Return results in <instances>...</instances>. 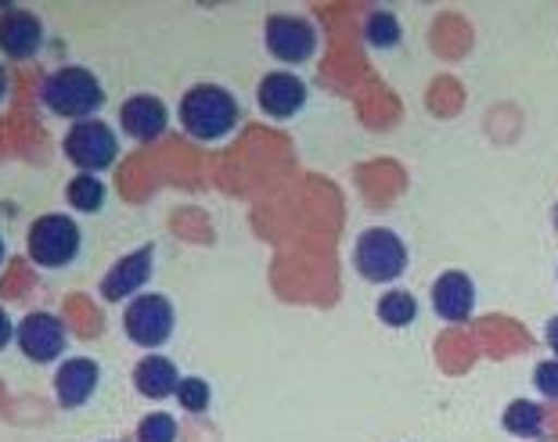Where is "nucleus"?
<instances>
[{
    "label": "nucleus",
    "mask_w": 558,
    "mask_h": 442,
    "mask_svg": "<svg viewBox=\"0 0 558 442\" xmlns=\"http://www.w3.org/2000/svg\"><path fill=\"white\" fill-rule=\"evenodd\" d=\"M105 101H109V90L87 65H58L40 79V105L51 115L73 119V123L98 119Z\"/></svg>",
    "instance_id": "2"
},
{
    "label": "nucleus",
    "mask_w": 558,
    "mask_h": 442,
    "mask_svg": "<svg viewBox=\"0 0 558 442\" xmlns=\"http://www.w3.org/2000/svg\"><path fill=\"white\" fill-rule=\"evenodd\" d=\"M555 223H558V209H555Z\"/></svg>",
    "instance_id": "27"
},
{
    "label": "nucleus",
    "mask_w": 558,
    "mask_h": 442,
    "mask_svg": "<svg viewBox=\"0 0 558 442\" xmlns=\"http://www.w3.org/2000/svg\"><path fill=\"white\" fill-rule=\"evenodd\" d=\"M177 119H181V130L187 137L213 145V140H223L239 130L242 105L220 83H195V87L184 90L181 105H177Z\"/></svg>",
    "instance_id": "1"
},
{
    "label": "nucleus",
    "mask_w": 558,
    "mask_h": 442,
    "mask_svg": "<svg viewBox=\"0 0 558 442\" xmlns=\"http://www.w3.org/2000/svg\"><path fill=\"white\" fill-rule=\"evenodd\" d=\"M4 259H8V242H4V234H0V267H4Z\"/></svg>",
    "instance_id": "26"
},
{
    "label": "nucleus",
    "mask_w": 558,
    "mask_h": 442,
    "mask_svg": "<svg viewBox=\"0 0 558 442\" xmlns=\"http://www.w3.org/2000/svg\"><path fill=\"white\" fill-rule=\"evenodd\" d=\"M120 137L116 130L105 123V119H83V123H73L62 137V151L65 159L76 165L80 173H94L101 176L105 170H112L116 159H120Z\"/></svg>",
    "instance_id": "4"
},
{
    "label": "nucleus",
    "mask_w": 558,
    "mask_h": 442,
    "mask_svg": "<svg viewBox=\"0 0 558 442\" xmlns=\"http://www.w3.org/2000/svg\"><path fill=\"white\" fill-rule=\"evenodd\" d=\"M47 40L44 19L29 8H4L0 11V54L11 62H29L40 54Z\"/></svg>",
    "instance_id": "10"
},
{
    "label": "nucleus",
    "mask_w": 558,
    "mask_h": 442,
    "mask_svg": "<svg viewBox=\"0 0 558 442\" xmlns=\"http://www.w3.org/2000/svg\"><path fill=\"white\" fill-rule=\"evenodd\" d=\"M151 270H156V245H141L134 253L120 256L101 278V298L105 303H130L151 281Z\"/></svg>",
    "instance_id": "9"
},
{
    "label": "nucleus",
    "mask_w": 558,
    "mask_h": 442,
    "mask_svg": "<svg viewBox=\"0 0 558 442\" xmlns=\"http://www.w3.org/2000/svg\"><path fill=\"white\" fill-rule=\"evenodd\" d=\"M177 435H181V425H177V417L166 414V410L145 414L137 421V432H134L137 442H177Z\"/></svg>",
    "instance_id": "19"
},
{
    "label": "nucleus",
    "mask_w": 558,
    "mask_h": 442,
    "mask_svg": "<svg viewBox=\"0 0 558 442\" xmlns=\"http://www.w3.org/2000/svg\"><path fill=\"white\" fill-rule=\"evenodd\" d=\"M15 345L29 364H62L69 349V331L62 324V317L33 309V314L19 320Z\"/></svg>",
    "instance_id": "7"
},
{
    "label": "nucleus",
    "mask_w": 558,
    "mask_h": 442,
    "mask_svg": "<svg viewBox=\"0 0 558 442\" xmlns=\"http://www.w3.org/2000/svg\"><path fill=\"white\" fill-rule=\"evenodd\" d=\"M26 253L40 270H65L83 253V226L69 212H44L29 223Z\"/></svg>",
    "instance_id": "3"
},
{
    "label": "nucleus",
    "mask_w": 558,
    "mask_h": 442,
    "mask_svg": "<svg viewBox=\"0 0 558 442\" xmlns=\"http://www.w3.org/2000/svg\"><path fill=\"white\" fill-rule=\"evenodd\" d=\"M109 442H120V439H109Z\"/></svg>",
    "instance_id": "28"
},
{
    "label": "nucleus",
    "mask_w": 558,
    "mask_h": 442,
    "mask_svg": "<svg viewBox=\"0 0 558 442\" xmlns=\"http://www.w3.org/2000/svg\"><path fill=\"white\" fill-rule=\"evenodd\" d=\"M544 334H548V345H551L555 356H558V317L548 320V328H544Z\"/></svg>",
    "instance_id": "24"
},
{
    "label": "nucleus",
    "mask_w": 558,
    "mask_h": 442,
    "mask_svg": "<svg viewBox=\"0 0 558 442\" xmlns=\"http://www.w3.org/2000/svg\"><path fill=\"white\" fill-rule=\"evenodd\" d=\"M166 126H170V109L156 94H134L120 105V130L130 140L148 145V140H159L166 134Z\"/></svg>",
    "instance_id": "12"
},
{
    "label": "nucleus",
    "mask_w": 558,
    "mask_h": 442,
    "mask_svg": "<svg viewBox=\"0 0 558 442\" xmlns=\"http://www.w3.org/2000/svg\"><path fill=\"white\" fill-rule=\"evenodd\" d=\"M375 314L389 328H408V324H414V317H418V298H414L411 292H403V288H393V292H386L383 298H378Z\"/></svg>",
    "instance_id": "17"
},
{
    "label": "nucleus",
    "mask_w": 558,
    "mask_h": 442,
    "mask_svg": "<svg viewBox=\"0 0 558 442\" xmlns=\"http://www.w3.org/2000/svg\"><path fill=\"white\" fill-rule=\"evenodd\" d=\"M533 385L544 400H555L558 403V360H544L533 370Z\"/></svg>",
    "instance_id": "22"
},
{
    "label": "nucleus",
    "mask_w": 558,
    "mask_h": 442,
    "mask_svg": "<svg viewBox=\"0 0 558 442\" xmlns=\"http://www.w3.org/2000/svg\"><path fill=\"white\" fill-rule=\"evenodd\" d=\"M15 331H19V324H15V320H11L8 309L0 306V353H4L11 342H15Z\"/></svg>",
    "instance_id": "23"
},
{
    "label": "nucleus",
    "mask_w": 558,
    "mask_h": 442,
    "mask_svg": "<svg viewBox=\"0 0 558 442\" xmlns=\"http://www.w3.org/2000/svg\"><path fill=\"white\" fill-rule=\"evenodd\" d=\"M364 40L372 47H397L400 44V22L393 11H372L364 22Z\"/></svg>",
    "instance_id": "20"
},
{
    "label": "nucleus",
    "mask_w": 558,
    "mask_h": 442,
    "mask_svg": "<svg viewBox=\"0 0 558 442\" xmlns=\"http://www.w3.org/2000/svg\"><path fill=\"white\" fill-rule=\"evenodd\" d=\"M472 306H476V284H472L465 270H447L433 281L436 317L450 320V324H461V320L472 317Z\"/></svg>",
    "instance_id": "14"
},
{
    "label": "nucleus",
    "mask_w": 558,
    "mask_h": 442,
    "mask_svg": "<svg viewBox=\"0 0 558 442\" xmlns=\"http://www.w3.org/2000/svg\"><path fill=\"white\" fill-rule=\"evenodd\" d=\"M353 270L372 284H389L408 270V245L389 226H372L353 245Z\"/></svg>",
    "instance_id": "5"
},
{
    "label": "nucleus",
    "mask_w": 558,
    "mask_h": 442,
    "mask_svg": "<svg viewBox=\"0 0 558 442\" xmlns=\"http://www.w3.org/2000/svg\"><path fill=\"white\" fill-rule=\"evenodd\" d=\"M505 428L512 435H522V439H537L544 432V410L537 403L530 400H515L512 406L505 410Z\"/></svg>",
    "instance_id": "18"
},
{
    "label": "nucleus",
    "mask_w": 558,
    "mask_h": 442,
    "mask_svg": "<svg viewBox=\"0 0 558 442\" xmlns=\"http://www.w3.org/2000/svg\"><path fill=\"white\" fill-rule=\"evenodd\" d=\"M65 201L73 212H83V217H98L109 201V184L94 173H76L73 181L65 184Z\"/></svg>",
    "instance_id": "16"
},
{
    "label": "nucleus",
    "mask_w": 558,
    "mask_h": 442,
    "mask_svg": "<svg viewBox=\"0 0 558 442\" xmlns=\"http://www.w3.org/2000/svg\"><path fill=\"white\" fill-rule=\"evenodd\" d=\"M259 112L270 119H292L306 105V83L292 73H267L256 87Z\"/></svg>",
    "instance_id": "13"
},
{
    "label": "nucleus",
    "mask_w": 558,
    "mask_h": 442,
    "mask_svg": "<svg viewBox=\"0 0 558 442\" xmlns=\"http://www.w3.org/2000/svg\"><path fill=\"white\" fill-rule=\"evenodd\" d=\"M173 328H177V309L162 292H141L123 309L126 339L148 353H159V345L170 342Z\"/></svg>",
    "instance_id": "6"
},
{
    "label": "nucleus",
    "mask_w": 558,
    "mask_h": 442,
    "mask_svg": "<svg viewBox=\"0 0 558 442\" xmlns=\"http://www.w3.org/2000/svg\"><path fill=\"white\" fill-rule=\"evenodd\" d=\"M8 94H11V76H8V69L0 65V105L8 101Z\"/></svg>",
    "instance_id": "25"
},
{
    "label": "nucleus",
    "mask_w": 558,
    "mask_h": 442,
    "mask_svg": "<svg viewBox=\"0 0 558 442\" xmlns=\"http://www.w3.org/2000/svg\"><path fill=\"white\" fill-rule=\"evenodd\" d=\"M209 400H213V392H209L206 378H198V375L181 378V385H177V403H181L187 414H202L209 406Z\"/></svg>",
    "instance_id": "21"
},
{
    "label": "nucleus",
    "mask_w": 558,
    "mask_h": 442,
    "mask_svg": "<svg viewBox=\"0 0 558 442\" xmlns=\"http://www.w3.org/2000/svg\"><path fill=\"white\" fill-rule=\"evenodd\" d=\"M264 44H267L270 58H278V62L303 65V62H311L317 51V29L311 19L270 15L264 22Z\"/></svg>",
    "instance_id": "8"
},
{
    "label": "nucleus",
    "mask_w": 558,
    "mask_h": 442,
    "mask_svg": "<svg viewBox=\"0 0 558 442\" xmlns=\"http://www.w3.org/2000/svg\"><path fill=\"white\" fill-rule=\"evenodd\" d=\"M134 389L141 392L145 400H170L177 396V385H181V370L162 353H145L141 360L134 364Z\"/></svg>",
    "instance_id": "15"
},
{
    "label": "nucleus",
    "mask_w": 558,
    "mask_h": 442,
    "mask_svg": "<svg viewBox=\"0 0 558 442\" xmlns=\"http://www.w3.org/2000/svg\"><path fill=\"white\" fill-rule=\"evenodd\" d=\"M101 385V364L94 356H65L54 367V400L65 410H80L94 400V392Z\"/></svg>",
    "instance_id": "11"
}]
</instances>
